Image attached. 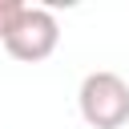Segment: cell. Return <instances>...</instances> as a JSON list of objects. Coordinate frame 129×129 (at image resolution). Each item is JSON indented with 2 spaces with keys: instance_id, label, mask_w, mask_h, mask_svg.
Wrapping results in <instances>:
<instances>
[{
  "instance_id": "3957f363",
  "label": "cell",
  "mask_w": 129,
  "mask_h": 129,
  "mask_svg": "<svg viewBox=\"0 0 129 129\" xmlns=\"http://www.w3.org/2000/svg\"><path fill=\"white\" fill-rule=\"evenodd\" d=\"M24 0H0V40H8V32L20 24V16H24Z\"/></svg>"
},
{
  "instance_id": "6da1fadb",
  "label": "cell",
  "mask_w": 129,
  "mask_h": 129,
  "mask_svg": "<svg viewBox=\"0 0 129 129\" xmlns=\"http://www.w3.org/2000/svg\"><path fill=\"white\" fill-rule=\"evenodd\" d=\"M77 109H81L85 125H93V129H121L129 121V85L109 69L89 73L81 81Z\"/></svg>"
},
{
  "instance_id": "7a4b0ae2",
  "label": "cell",
  "mask_w": 129,
  "mask_h": 129,
  "mask_svg": "<svg viewBox=\"0 0 129 129\" xmlns=\"http://www.w3.org/2000/svg\"><path fill=\"white\" fill-rule=\"evenodd\" d=\"M56 44H60V24H56V16H52L48 8H36V4H28V8H24L20 24H16V28L8 32V40H4L8 56L28 60V64H36V60L52 56V52H56Z\"/></svg>"
}]
</instances>
